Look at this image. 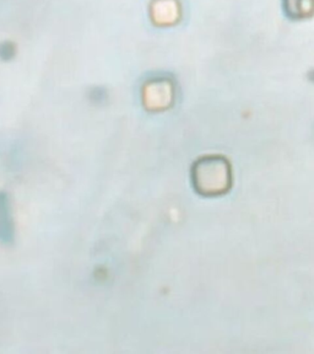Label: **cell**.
Returning <instances> with one entry per match:
<instances>
[{
	"instance_id": "1",
	"label": "cell",
	"mask_w": 314,
	"mask_h": 354,
	"mask_svg": "<svg viewBox=\"0 0 314 354\" xmlns=\"http://www.w3.org/2000/svg\"><path fill=\"white\" fill-rule=\"evenodd\" d=\"M192 180L195 189L203 196L225 194L231 186L230 164L222 156H204L193 166Z\"/></svg>"
},
{
	"instance_id": "2",
	"label": "cell",
	"mask_w": 314,
	"mask_h": 354,
	"mask_svg": "<svg viewBox=\"0 0 314 354\" xmlns=\"http://www.w3.org/2000/svg\"><path fill=\"white\" fill-rule=\"evenodd\" d=\"M11 225L9 224V210L6 199L0 197V239L9 240L11 238Z\"/></svg>"
}]
</instances>
